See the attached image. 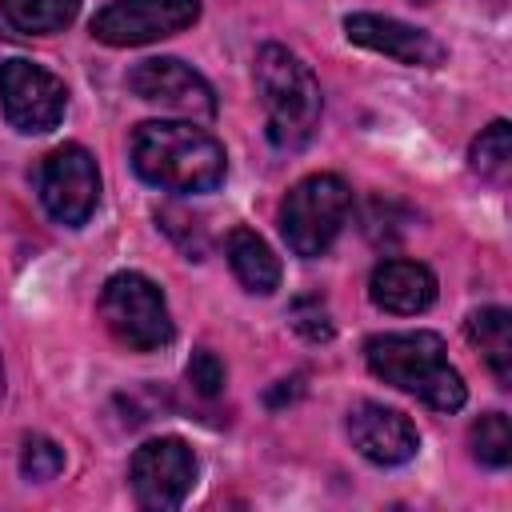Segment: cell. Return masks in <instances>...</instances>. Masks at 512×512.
Listing matches in <instances>:
<instances>
[{"label":"cell","mask_w":512,"mask_h":512,"mask_svg":"<svg viewBox=\"0 0 512 512\" xmlns=\"http://www.w3.org/2000/svg\"><path fill=\"white\" fill-rule=\"evenodd\" d=\"M288 320H292V328H296L304 340H312V344L332 340V316H328V308H324L316 296L296 300L292 312H288Z\"/></svg>","instance_id":"obj_20"},{"label":"cell","mask_w":512,"mask_h":512,"mask_svg":"<svg viewBox=\"0 0 512 512\" xmlns=\"http://www.w3.org/2000/svg\"><path fill=\"white\" fill-rule=\"evenodd\" d=\"M472 172L480 180H492V184H504L508 172H512V128L508 120H492L476 140H472Z\"/></svg>","instance_id":"obj_17"},{"label":"cell","mask_w":512,"mask_h":512,"mask_svg":"<svg viewBox=\"0 0 512 512\" xmlns=\"http://www.w3.org/2000/svg\"><path fill=\"white\" fill-rule=\"evenodd\" d=\"M0 12L24 36H52L76 20L80 0H0Z\"/></svg>","instance_id":"obj_16"},{"label":"cell","mask_w":512,"mask_h":512,"mask_svg":"<svg viewBox=\"0 0 512 512\" xmlns=\"http://www.w3.org/2000/svg\"><path fill=\"white\" fill-rule=\"evenodd\" d=\"M132 168L164 192H212L224 184V144L196 120H144L132 132Z\"/></svg>","instance_id":"obj_1"},{"label":"cell","mask_w":512,"mask_h":512,"mask_svg":"<svg viewBox=\"0 0 512 512\" xmlns=\"http://www.w3.org/2000/svg\"><path fill=\"white\" fill-rule=\"evenodd\" d=\"M348 440L364 460H372L380 468L408 464L420 452L416 424L404 412H396L388 404H376V400H360V404L348 408Z\"/></svg>","instance_id":"obj_11"},{"label":"cell","mask_w":512,"mask_h":512,"mask_svg":"<svg viewBox=\"0 0 512 512\" xmlns=\"http://www.w3.org/2000/svg\"><path fill=\"white\" fill-rule=\"evenodd\" d=\"M364 364L376 380L416 396L436 412H456L468 400L464 376L448 364V348L436 332H380L364 344Z\"/></svg>","instance_id":"obj_2"},{"label":"cell","mask_w":512,"mask_h":512,"mask_svg":"<svg viewBox=\"0 0 512 512\" xmlns=\"http://www.w3.org/2000/svg\"><path fill=\"white\" fill-rule=\"evenodd\" d=\"M348 212H352V188L332 172H316L288 188L280 204V232L296 256L316 260L332 248V240L348 224Z\"/></svg>","instance_id":"obj_4"},{"label":"cell","mask_w":512,"mask_h":512,"mask_svg":"<svg viewBox=\"0 0 512 512\" xmlns=\"http://www.w3.org/2000/svg\"><path fill=\"white\" fill-rule=\"evenodd\" d=\"M228 264H232L236 280L256 296H268V292L280 288V256L252 228H232L228 232Z\"/></svg>","instance_id":"obj_14"},{"label":"cell","mask_w":512,"mask_h":512,"mask_svg":"<svg viewBox=\"0 0 512 512\" xmlns=\"http://www.w3.org/2000/svg\"><path fill=\"white\" fill-rule=\"evenodd\" d=\"M252 80H256V92L264 104V132H268L272 148L300 152L320 128V112H324L320 80L284 44H264L256 52Z\"/></svg>","instance_id":"obj_3"},{"label":"cell","mask_w":512,"mask_h":512,"mask_svg":"<svg viewBox=\"0 0 512 512\" xmlns=\"http://www.w3.org/2000/svg\"><path fill=\"white\" fill-rule=\"evenodd\" d=\"M0 392H4V368H0Z\"/></svg>","instance_id":"obj_22"},{"label":"cell","mask_w":512,"mask_h":512,"mask_svg":"<svg viewBox=\"0 0 512 512\" xmlns=\"http://www.w3.org/2000/svg\"><path fill=\"white\" fill-rule=\"evenodd\" d=\"M68 88L60 76L32 60L0 64V112L16 132H48L64 120Z\"/></svg>","instance_id":"obj_9"},{"label":"cell","mask_w":512,"mask_h":512,"mask_svg":"<svg viewBox=\"0 0 512 512\" xmlns=\"http://www.w3.org/2000/svg\"><path fill=\"white\" fill-rule=\"evenodd\" d=\"M128 484L140 508L172 512L196 488V452L180 436L144 440L128 460Z\"/></svg>","instance_id":"obj_6"},{"label":"cell","mask_w":512,"mask_h":512,"mask_svg":"<svg viewBox=\"0 0 512 512\" xmlns=\"http://www.w3.org/2000/svg\"><path fill=\"white\" fill-rule=\"evenodd\" d=\"M368 296H372V304L380 312L416 316V312H428L432 308V300H436V276L420 260H384V264L372 268Z\"/></svg>","instance_id":"obj_13"},{"label":"cell","mask_w":512,"mask_h":512,"mask_svg":"<svg viewBox=\"0 0 512 512\" xmlns=\"http://www.w3.org/2000/svg\"><path fill=\"white\" fill-rule=\"evenodd\" d=\"M188 384L200 396H216L224 388V364L216 360V352H208V348H196L192 352V360H188Z\"/></svg>","instance_id":"obj_21"},{"label":"cell","mask_w":512,"mask_h":512,"mask_svg":"<svg viewBox=\"0 0 512 512\" xmlns=\"http://www.w3.org/2000/svg\"><path fill=\"white\" fill-rule=\"evenodd\" d=\"M36 188H40L44 212L56 224L80 228V224H88V216L100 204V168L88 148L60 144L44 156V164L36 172Z\"/></svg>","instance_id":"obj_7"},{"label":"cell","mask_w":512,"mask_h":512,"mask_svg":"<svg viewBox=\"0 0 512 512\" xmlns=\"http://www.w3.org/2000/svg\"><path fill=\"white\" fill-rule=\"evenodd\" d=\"M20 472L24 480H56L64 472V448L48 436H28L20 448Z\"/></svg>","instance_id":"obj_19"},{"label":"cell","mask_w":512,"mask_h":512,"mask_svg":"<svg viewBox=\"0 0 512 512\" xmlns=\"http://www.w3.org/2000/svg\"><path fill=\"white\" fill-rule=\"evenodd\" d=\"M412 4H432V0H412Z\"/></svg>","instance_id":"obj_23"},{"label":"cell","mask_w":512,"mask_h":512,"mask_svg":"<svg viewBox=\"0 0 512 512\" xmlns=\"http://www.w3.org/2000/svg\"><path fill=\"white\" fill-rule=\"evenodd\" d=\"M128 88L144 104H156V108L176 112V116H188V120H212L216 116V92H212V84L192 64H184L176 56L140 60L128 72Z\"/></svg>","instance_id":"obj_10"},{"label":"cell","mask_w":512,"mask_h":512,"mask_svg":"<svg viewBox=\"0 0 512 512\" xmlns=\"http://www.w3.org/2000/svg\"><path fill=\"white\" fill-rule=\"evenodd\" d=\"M344 36L368 52H380L396 64H408V68H436L444 64V44L416 28V24H404L396 16H376V12H352L344 16Z\"/></svg>","instance_id":"obj_12"},{"label":"cell","mask_w":512,"mask_h":512,"mask_svg":"<svg viewBox=\"0 0 512 512\" xmlns=\"http://www.w3.org/2000/svg\"><path fill=\"white\" fill-rule=\"evenodd\" d=\"M468 444H472V456L484 468H504L512 460V424H508V416L504 412H484L468 428Z\"/></svg>","instance_id":"obj_18"},{"label":"cell","mask_w":512,"mask_h":512,"mask_svg":"<svg viewBox=\"0 0 512 512\" xmlns=\"http://www.w3.org/2000/svg\"><path fill=\"white\" fill-rule=\"evenodd\" d=\"M464 332H468L472 348H480V356L492 368V376L508 388L512 384V316H508V308L488 304V308L468 312Z\"/></svg>","instance_id":"obj_15"},{"label":"cell","mask_w":512,"mask_h":512,"mask_svg":"<svg viewBox=\"0 0 512 512\" xmlns=\"http://www.w3.org/2000/svg\"><path fill=\"white\" fill-rule=\"evenodd\" d=\"M100 320L132 352H156L176 336L168 300H164L160 284L148 280L144 272H116L104 280Z\"/></svg>","instance_id":"obj_5"},{"label":"cell","mask_w":512,"mask_h":512,"mask_svg":"<svg viewBox=\"0 0 512 512\" xmlns=\"http://www.w3.org/2000/svg\"><path fill=\"white\" fill-rule=\"evenodd\" d=\"M200 20V0H112L92 16V36L108 48H136L176 36Z\"/></svg>","instance_id":"obj_8"}]
</instances>
